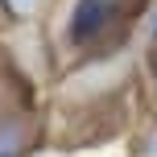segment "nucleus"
Returning <instances> with one entry per match:
<instances>
[{"instance_id":"nucleus-1","label":"nucleus","mask_w":157,"mask_h":157,"mask_svg":"<svg viewBox=\"0 0 157 157\" xmlns=\"http://www.w3.org/2000/svg\"><path fill=\"white\" fill-rule=\"evenodd\" d=\"M120 13V0H75L71 21H66V37L75 46H87V41H99L103 33L112 29Z\"/></svg>"},{"instance_id":"nucleus-2","label":"nucleus","mask_w":157,"mask_h":157,"mask_svg":"<svg viewBox=\"0 0 157 157\" xmlns=\"http://www.w3.org/2000/svg\"><path fill=\"white\" fill-rule=\"evenodd\" d=\"M33 149V124L21 112L0 116V157H25Z\"/></svg>"},{"instance_id":"nucleus-4","label":"nucleus","mask_w":157,"mask_h":157,"mask_svg":"<svg viewBox=\"0 0 157 157\" xmlns=\"http://www.w3.org/2000/svg\"><path fill=\"white\" fill-rule=\"evenodd\" d=\"M153 83H157V58H153Z\"/></svg>"},{"instance_id":"nucleus-3","label":"nucleus","mask_w":157,"mask_h":157,"mask_svg":"<svg viewBox=\"0 0 157 157\" xmlns=\"http://www.w3.org/2000/svg\"><path fill=\"white\" fill-rule=\"evenodd\" d=\"M0 8H4L13 21H33V17L46 8V0H0Z\"/></svg>"},{"instance_id":"nucleus-5","label":"nucleus","mask_w":157,"mask_h":157,"mask_svg":"<svg viewBox=\"0 0 157 157\" xmlns=\"http://www.w3.org/2000/svg\"><path fill=\"white\" fill-rule=\"evenodd\" d=\"M153 37H157V17H153Z\"/></svg>"}]
</instances>
